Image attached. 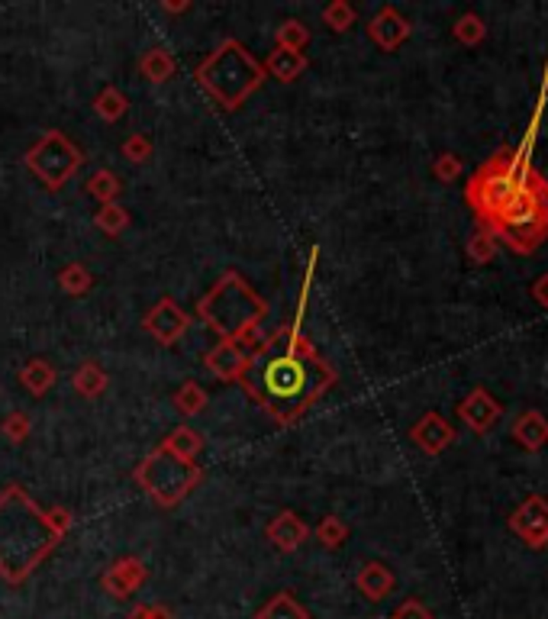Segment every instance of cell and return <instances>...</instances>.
Listing matches in <instances>:
<instances>
[{"label":"cell","mask_w":548,"mask_h":619,"mask_svg":"<svg viewBox=\"0 0 548 619\" xmlns=\"http://www.w3.org/2000/svg\"><path fill=\"white\" fill-rule=\"evenodd\" d=\"M300 314L294 326L268 339L261 352L242 371V384L265 410L278 419H297L316 397L332 384V368L297 336Z\"/></svg>","instance_id":"6da1fadb"},{"label":"cell","mask_w":548,"mask_h":619,"mask_svg":"<svg viewBox=\"0 0 548 619\" xmlns=\"http://www.w3.org/2000/svg\"><path fill=\"white\" fill-rule=\"evenodd\" d=\"M497 242H507L513 252H532L548 239V181L535 168L526 171L516 201L500 219L487 226Z\"/></svg>","instance_id":"7a4b0ae2"},{"label":"cell","mask_w":548,"mask_h":619,"mask_svg":"<svg viewBox=\"0 0 548 619\" xmlns=\"http://www.w3.org/2000/svg\"><path fill=\"white\" fill-rule=\"evenodd\" d=\"M529 159L523 149H500L467 185V201L475 207L481 226H491L509 210L516 193L523 187V177L529 171Z\"/></svg>","instance_id":"3957f363"},{"label":"cell","mask_w":548,"mask_h":619,"mask_svg":"<svg viewBox=\"0 0 548 619\" xmlns=\"http://www.w3.org/2000/svg\"><path fill=\"white\" fill-rule=\"evenodd\" d=\"M509 529L519 536L529 548H545L548 546V500L545 497H529L509 516Z\"/></svg>","instance_id":"277c9868"},{"label":"cell","mask_w":548,"mask_h":619,"mask_svg":"<svg viewBox=\"0 0 548 619\" xmlns=\"http://www.w3.org/2000/svg\"><path fill=\"white\" fill-rule=\"evenodd\" d=\"M458 413H461V419H465L467 426L475 429V433H487V429L493 426L500 419V403L493 400L484 387H477V391H471L467 394V400L461 403L458 407Z\"/></svg>","instance_id":"5b68a950"},{"label":"cell","mask_w":548,"mask_h":619,"mask_svg":"<svg viewBox=\"0 0 548 619\" xmlns=\"http://www.w3.org/2000/svg\"><path fill=\"white\" fill-rule=\"evenodd\" d=\"M413 439H416V445L423 451L439 455L442 449H449V443L455 439V433H451V426L439 417V413H426V417L413 426Z\"/></svg>","instance_id":"8992f818"},{"label":"cell","mask_w":548,"mask_h":619,"mask_svg":"<svg viewBox=\"0 0 548 619\" xmlns=\"http://www.w3.org/2000/svg\"><path fill=\"white\" fill-rule=\"evenodd\" d=\"M407 36H410V23H407V20H403L397 10L387 7V10H381L374 20H371V39L378 42L381 48H387V52L400 46Z\"/></svg>","instance_id":"52a82bcc"},{"label":"cell","mask_w":548,"mask_h":619,"mask_svg":"<svg viewBox=\"0 0 548 619\" xmlns=\"http://www.w3.org/2000/svg\"><path fill=\"white\" fill-rule=\"evenodd\" d=\"M513 439L523 445L526 451H539L548 445V419L539 410H526L523 417L516 419Z\"/></svg>","instance_id":"ba28073f"},{"label":"cell","mask_w":548,"mask_h":619,"mask_svg":"<svg viewBox=\"0 0 548 619\" xmlns=\"http://www.w3.org/2000/svg\"><path fill=\"white\" fill-rule=\"evenodd\" d=\"M358 588H362L371 600H381V597H387V590L394 588V574L387 572L384 564H378V562L364 564L362 578H358Z\"/></svg>","instance_id":"9c48e42d"},{"label":"cell","mask_w":548,"mask_h":619,"mask_svg":"<svg viewBox=\"0 0 548 619\" xmlns=\"http://www.w3.org/2000/svg\"><path fill=\"white\" fill-rule=\"evenodd\" d=\"M467 252H471V258H475L477 265H487V262H491L493 252H497V239H493V233L487 226H477L475 239L467 242Z\"/></svg>","instance_id":"30bf717a"},{"label":"cell","mask_w":548,"mask_h":619,"mask_svg":"<svg viewBox=\"0 0 548 619\" xmlns=\"http://www.w3.org/2000/svg\"><path fill=\"white\" fill-rule=\"evenodd\" d=\"M487 36V30H484V20L481 16H475V13H465L455 23V39H461L465 46H477V42Z\"/></svg>","instance_id":"8fae6325"},{"label":"cell","mask_w":548,"mask_h":619,"mask_svg":"<svg viewBox=\"0 0 548 619\" xmlns=\"http://www.w3.org/2000/svg\"><path fill=\"white\" fill-rule=\"evenodd\" d=\"M458 171H461V161L455 159V155H442V159L435 161V177H439V181H445V185H449V181H455V177H458Z\"/></svg>","instance_id":"7c38bea8"},{"label":"cell","mask_w":548,"mask_h":619,"mask_svg":"<svg viewBox=\"0 0 548 619\" xmlns=\"http://www.w3.org/2000/svg\"><path fill=\"white\" fill-rule=\"evenodd\" d=\"M390 619H432V613L423 604H416V600H407L403 606H397V613Z\"/></svg>","instance_id":"4fadbf2b"},{"label":"cell","mask_w":548,"mask_h":619,"mask_svg":"<svg viewBox=\"0 0 548 619\" xmlns=\"http://www.w3.org/2000/svg\"><path fill=\"white\" fill-rule=\"evenodd\" d=\"M326 20L332 23V30H346V26L352 23V10H348L346 4H336V7L326 10Z\"/></svg>","instance_id":"5bb4252c"},{"label":"cell","mask_w":548,"mask_h":619,"mask_svg":"<svg viewBox=\"0 0 548 619\" xmlns=\"http://www.w3.org/2000/svg\"><path fill=\"white\" fill-rule=\"evenodd\" d=\"M529 294H532V300H535V304H539V306H545V310H548V274H542L539 281L532 284V290H529Z\"/></svg>","instance_id":"9a60e30c"}]
</instances>
